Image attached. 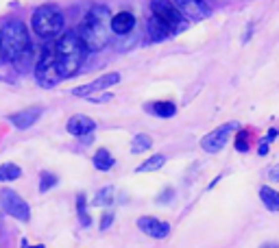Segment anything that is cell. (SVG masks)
Here are the masks:
<instances>
[{"instance_id":"6da1fadb","label":"cell","mask_w":279,"mask_h":248,"mask_svg":"<svg viewBox=\"0 0 279 248\" xmlns=\"http://www.w3.org/2000/svg\"><path fill=\"white\" fill-rule=\"evenodd\" d=\"M0 59L26 70L33 59V46L26 26L20 20H11L0 29Z\"/></svg>"},{"instance_id":"7a4b0ae2","label":"cell","mask_w":279,"mask_h":248,"mask_svg":"<svg viewBox=\"0 0 279 248\" xmlns=\"http://www.w3.org/2000/svg\"><path fill=\"white\" fill-rule=\"evenodd\" d=\"M112 11L105 4H96L85 13L83 22L79 24V35L83 40L85 48L90 52L94 50H103L105 46H109L113 37V24H112Z\"/></svg>"},{"instance_id":"3957f363","label":"cell","mask_w":279,"mask_h":248,"mask_svg":"<svg viewBox=\"0 0 279 248\" xmlns=\"http://www.w3.org/2000/svg\"><path fill=\"white\" fill-rule=\"evenodd\" d=\"M53 52H55V65H57L59 76L61 79H70V76L79 72L87 48L76 31H65L53 44Z\"/></svg>"},{"instance_id":"277c9868","label":"cell","mask_w":279,"mask_h":248,"mask_svg":"<svg viewBox=\"0 0 279 248\" xmlns=\"http://www.w3.org/2000/svg\"><path fill=\"white\" fill-rule=\"evenodd\" d=\"M153 9V20H151V33L153 40H162L168 37L172 31L181 29L183 13L177 9V4L172 0H153L151 2Z\"/></svg>"},{"instance_id":"5b68a950","label":"cell","mask_w":279,"mask_h":248,"mask_svg":"<svg viewBox=\"0 0 279 248\" xmlns=\"http://www.w3.org/2000/svg\"><path fill=\"white\" fill-rule=\"evenodd\" d=\"M31 26L33 31L37 33L44 40H53V37L61 35V29H63V13L59 11L57 7H40L33 13L31 18Z\"/></svg>"},{"instance_id":"8992f818","label":"cell","mask_w":279,"mask_h":248,"mask_svg":"<svg viewBox=\"0 0 279 248\" xmlns=\"http://www.w3.org/2000/svg\"><path fill=\"white\" fill-rule=\"evenodd\" d=\"M0 205H2L4 213H9L11 218L20 220V222H29L31 220V209H29V202L22 198L18 192L13 190H0Z\"/></svg>"},{"instance_id":"52a82bcc","label":"cell","mask_w":279,"mask_h":248,"mask_svg":"<svg viewBox=\"0 0 279 248\" xmlns=\"http://www.w3.org/2000/svg\"><path fill=\"white\" fill-rule=\"evenodd\" d=\"M35 76H37V81H40V85H44V87H53L61 81V76L57 72V65H55L53 46H48L46 50L42 52V59L35 65Z\"/></svg>"},{"instance_id":"ba28073f","label":"cell","mask_w":279,"mask_h":248,"mask_svg":"<svg viewBox=\"0 0 279 248\" xmlns=\"http://www.w3.org/2000/svg\"><path fill=\"white\" fill-rule=\"evenodd\" d=\"M238 129H240L238 122H227V124L218 126V129H214L212 133H207L203 140H201V148H203L205 152H221L223 148L227 146L231 133L233 131H238Z\"/></svg>"},{"instance_id":"9c48e42d","label":"cell","mask_w":279,"mask_h":248,"mask_svg":"<svg viewBox=\"0 0 279 248\" xmlns=\"http://www.w3.org/2000/svg\"><path fill=\"white\" fill-rule=\"evenodd\" d=\"M172 2L177 4V9L181 11L185 18H190L194 22L210 18V13H212L205 0H172Z\"/></svg>"},{"instance_id":"30bf717a","label":"cell","mask_w":279,"mask_h":248,"mask_svg":"<svg viewBox=\"0 0 279 248\" xmlns=\"http://www.w3.org/2000/svg\"><path fill=\"white\" fill-rule=\"evenodd\" d=\"M138 229L153 240H164V238H168V233H170V224L168 222H164V220H160V218H149V216L138 220Z\"/></svg>"},{"instance_id":"8fae6325","label":"cell","mask_w":279,"mask_h":248,"mask_svg":"<svg viewBox=\"0 0 279 248\" xmlns=\"http://www.w3.org/2000/svg\"><path fill=\"white\" fill-rule=\"evenodd\" d=\"M120 81V74L118 72H112V74H105L101 79H96L94 83H87V85H79L72 90V96H92L94 92H101V90H107V87L116 85Z\"/></svg>"},{"instance_id":"7c38bea8","label":"cell","mask_w":279,"mask_h":248,"mask_svg":"<svg viewBox=\"0 0 279 248\" xmlns=\"http://www.w3.org/2000/svg\"><path fill=\"white\" fill-rule=\"evenodd\" d=\"M94 129H96V122L92 118H87V115H72L68 120V133L74 137H83L87 133H92Z\"/></svg>"},{"instance_id":"4fadbf2b","label":"cell","mask_w":279,"mask_h":248,"mask_svg":"<svg viewBox=\"0 0 279 248\" xmlns=\"http://www.w3.org/2000/svg\"><path fill=\"white\" fill-rule=\"evenodd\" d=\"M40 115H42V107H31V109H26V111H20V113H13L11 115V124L15 126V129H20V131H24V129H29V126H33L40 120Z\"/></svg>"},{"instance_id":"5bb4252c","label":"cell","mask_w":279,"mask_h":248,"mask_svg":"<svg viewBox=\"0 0 279 248\" xmlns=\"http://www.w3.org/2000/svg\"><path fill=\"white\" fill-rule=\"evenodd\" d=\"M112 24H113V33H116V35H127L135 26V18L129 11H120V13H116L112 18Z\"/></svg>"},{"instance_id":"9a60e30c","label":"cell","mask_w":279,"mask_h":248,"mask_svg":"<svg viewBox=\"0 0 279 248\" xmlns=\"http://www.w3.org/2000/svg\"><path fill=\"white\" fill-rule=\"evenodd\" d=\"M260 198L262 202H264L266 209H271V211H279V192L273 190V187H262L260 190Z\"/></svg>"},{"instance_id":"2e32d148","label":"cell","mask_w":279,"mask_h":248,"mask_svg":"<svg viewBox=\"0 0 279 248\" xmlns=\"http://www.w3.org/2000/svg\"><path fill=\"white\" fill-rule=\"evenodd\" d=\"M94 168L101 170V172H107V170L113 168V157H112V152H109L107 148L96 150V155H94Z\"/></svg>"},{"instance_id":"e0dca14e","label":"cell","mask_w":279,"mask_h":248,"mask_svg":"<svg viewBox=\"0 0 279 248\" xmlns=\"http://www.w3.org/2000/svg\"><path fill=\"white\" fill-rule=\"evenodd\" d=\"M146 109H151L155 115H160V118H172L174 111H177V107H174L172 102H166V100H160V102H153L151 107L146 104Z\"/></svg>"},{"instance_id":"ac0fdd59","label":"cell","mask_w":279,"mask_h":248,"mask_svg":"<svg viewBox=\"0 0 279 248\" xmlns=\"http://www.w3.org/2000/svg\"><path fill=\"white\" fill-rule=\"evenodd\" d=\"M151 146H153V140L149 135H144V133H138L133 140H131V152H135V155H138V152L149 150Z\"/></svg>"},{"instance_id":"d6986e66","label":"cell","mask_w":279,"mask_h":248,"mask_svg":"<svg viewBox=\"0 0 279 248\" xmlns=\"http://www.w3.org/2000/svg\"><path fill=\"white\" fill-rule=\"evenodd\" d=\"M20 174H22V170L18 168L15 163H4V165H0V181H15V179H20Z\"/></svg>"},{"instance_id":"ffe728a7","label":"cell","mask_w":279,"mask_h":248,"mask_svg":"<svg viewBox=\"0 0 279 248\" xmlns=\"http://www.w3.org/2000/svg\"><path fill=\"white\" fill-rule=\"evenodd\" d=\"M164 161H166V157L164 155H153L151 159H146V161L140 165L138 172H155V170H160L164 165Z\"/></svg>"},{"instance_id":"44dd1931","label":"cell","mask_w":279,"mask_h":248,"mask_svg":"<svg viewBox=\"0 0 279 248\" xmlns=\"http://www.w3.org/2000/svg\"><path fill=\"white\" fill-rule=\"evenodd\" d=\"M109 202H113V187H112V185H109V187H103V190H98L92 205L105 207V205H109Z\"/></svg>"},{"instance_id":"7402d4cb","label":"cell","mask_w":279,"mask_h":248,"mask_svg":"<svg viewBox=\"0 0 279 248\" xmlns=\"http://www.w3.org/2000/svg\"><path fill=\"white\" fill-rule=\"evenodd\" d=\"M76 211H79L81 224H83V227H90V216H87V202H85V194H79V198H76Z\"/></svg>"},{"instance_id":"603a6c76","label":"cell","mask_w":279,"mask_h":248,"mask_svg":"<svg viewBox=\"0 0 279 248\" xmlns=\"http://www.w3.org/2000/svg\"><path fill=\"white\" fill-rule=\"evenodd\" d=\"M236 150H240V152L249 150V131H240L236 135Z\"/></svg>"},{"instance_id":"cb8c5ba5","label":"cell","mask_w":279,"mask_h":248,"mask_svg":"<svg viewBox=\"0 0 279 248\" xmlns=\"http://www.w3.org/2000/svg\"><path fill=\"white\" fill-rule=\"evenodd\" d=\"M53 185H57V176L51 174V172H44V174H42V185H40V192H48Z\"/></svg>"},{"instance_id":"d4e9b609","label":"cell","mask_w":279,"mask_h":248,"mask_svg":"<svg viewBox=\"0 0 279 248\" xmlns=\"http://www.w3.org/2000/svg\"><path fill=\"white\" fill-rule=\"evenodd\" d=\"M112 222H113V213H103V218H101V229L103 231H107L109 227H112Z\"/></svg>"},{"instance_id":"484cf974","label":"cell","mask_w":279,"mask_h":248,"mask_svg":"<svg viewBox=\"0 0 279 248\" xmlns=\"http://www.w3.org/2000/svg\"><path fill=\"white\" fill-rule=\"evenodd\" d=\"M269 176H271V181H275V183H279V165H275L273 170H269Z\"/></svg>"},{"instance_id":"4316f807","label":"cell","mask_w":279,"mask_h":248,"mask_svg":"<svg viewBox=\"0 0 279 248\" xmlns=\"http://www.w3.org/2000/svg\"><path fill=\"white\" fill-rule=\"evenodd\" d=\"M0 227H2V216H0Z\"/></svg>"}]
</instances>
